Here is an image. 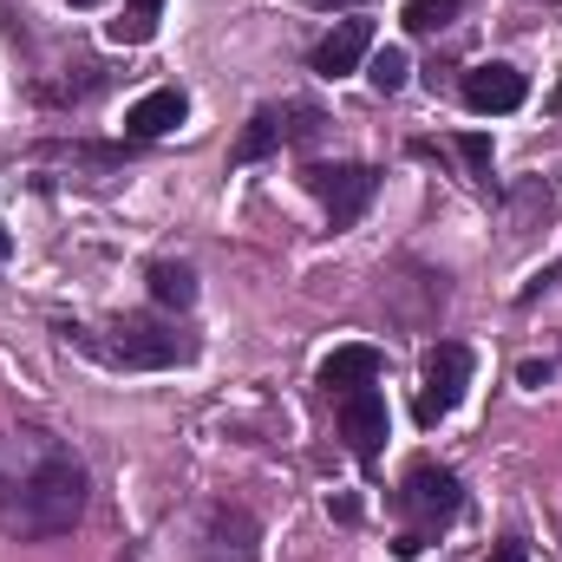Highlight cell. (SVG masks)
Here are the masks:
<instances>
[{
    "mask_svg": "<svg viewBox=\"0 0 562 562\" xmlns=\"http://www.w3.org/2000/svg\"><path fill=\"white\" fill-rule=\"evenodd\" d=\"M72 7H99V0H72Z\"/></svg>",
    "mask_w": 562,
    "mask_h": 562,
    "instance_id": "7402d4cb",
    "label": "cell"
},
{
    "mask_svg": "<svg viewBox=\"0 0 562 562\" xmlns=\"http://www.w3.org/2000/svg\"><path fill=\"white\" fill-rule=\"evenodd\" d=\"M66 340H79V347H92L99 360L132 367V373H164V367L196 360V340H190V334H177L170 321H150V314H125V321H112L105 334L66 327Z\"/></svg>",
    "mask_w": 562,
    "mask_h": 562,
    "instance_id": "7a4b0ae2",
    "label": "cell"
},
{
    "mask_svg": "<svg viewBox=\"0 0 562 562\" xmlns=\"http://www.w3.org/2000/svg\"><path fill=\"white\" fill-rule=\"evenodd\" d=\"M301 183L321 196V210H327L334 229H353L367 216V203L380 196V170L373 164H307Z\"/></svg>",
    "mask_w": 562,
    "mask_h": 562,
    "instance_id": "5b68a950",
    "label": "cell"
},
{
    "mask_svg": "<svg viewBox=\"0 0 562 562\" xmlns=\"http://www.w3.org/2000/svg\"><path fill=\"white\" fill-rule=\"evenodd\" d=\"M307 7H321V13H340V7H360V0H307Z\"/></svg>",
    "mask_w": 562,
    "mask_h": 562,
    "instance_id": "ffe728a7",
    "label": "cell"
},
{
    "mask_svg": "<svg viewBox=\"0 0 562 562\" xmlns=\"http://www.w3.org/2000/svg\"><path fill=\"white\" fill-rule=\"evenodd\" d=\"M464 13V0H406V33H445Z\"/></svg>",
    "mask_w": 562,
    "mask_h": 562,
    "instance_id": "2e32d148",
    "label": "cell"
},
{
    "mask_svg": "<svg viewBox=\"0 0 562 562\" xmlns=\"http://www.w3.org/2000/svg\"><path fill=\"white\" fill-rule=\"evenodd\" d=\"M393 504H400V517H406V530L393 537V557L413 562L425 543H431L458 510H464V491H458V477H451L445 464L419 458V464L406 471V484H400V497H393Z\"/></svg>",
    "mask_w": 562,
    "mask_h": 562,
    "instance_id": "3957f363",
    "label": "cell"
},
{
    "mask_svg": "<svg viewBox=\"0 0 562 562\" xmlns=\"http://www.w3.org/2000/svg\"><path fill=\"white\" fill-rule=\"evenodd\" d=\"M262 557V524L243 504H210L196 530V562H256Z\"/></svg>",
    "mask_w": 562,
    "mask_h": 562,
    "instance_id": "52a82bcc",
    "label": "cell"
},
{
    "mask_svg": "<svg viewBox=\"0 0 562 562\" xmlns=\"http://www.w3.org/2000/svg\"><path fill=\"white\" fill-rule=\"evenodd\" d=\"M334 419H340V438L360 464H380V451H386V393L380 386H360V393L334 400Z\"/></svg>",
    "mask_w": 562,
    "mask_h": 562,
    "instance_id": "ba28073f",
    "label": "cell"
},
{
    "mask_svg": "<svg viewBox=\"0 0 562 562\" xmlns=\"http://www.w3.org/2000/svg\"><path fill=\"white\" fill-rule=\"evenodd\" d=\"M517 380H524V386H550V360H524Z\"/></svg>",
    "mask_w": 562,
    "mask_h": 562,
    "instance_id": "ac0fdd59",
    "label": "cell"
},
{
    "mask_svg": "<svg viewBox=\"0 0 562 562\" xmlns=\"http://www.w3.org/2000/svg\"><path fill=\"white\" fill-rule=\"evenodd\" d=\"M183 112H190V99H183L177 86H157V92H144L138 105L125 112V138H138V144L164 138V132H177V125H183Z\"/></svg>",
    "mask_w": 562,
    "mask_h": 562,
    "instance_id": "7c38bea8",
    "label": "cell"
},
{
    "mask_svg": "<svg viewBox=\"0 0 562 562\" xmlns=\"http://www.w3.org/2000/svg\"><path fill=\"white\" fill-rule=\"evenodd\" d=\"M157 13H164V0H132L125 20H112V40H119V46H144V40L157 33Z\"/></svg>",
    "mask_w": 562,
    "mask_h": 562,
    "instance_id": "9a60e30c",
    "label": "cell"
},
{
    "mask_svg": "<svg viewBox=\"0 0 562 562\" xmlns=\"http://www.w3.org/2000/svg\"><path fill=\"white\" fill-rule=\"evenodd\" d=\"M86 504H92V477L53 431L40 425L0 431V530L13 543H46L79 530Z\"/></svg>",
    "mask_w": 562,
    "mask_h": 562,
    "instance_id": "6da1fadb",
    "label": "cell"
},
{
    "mask_svg": "<svg viewBox=\"0 0 562 562\" xmlns=\"http://www.w3.org/2000/svg\"><path fill=\"white\" fill-rule=\"evenodd\" d=\"M367 79H373V92H380V99H393V92L413 79V59H406L400 46H380V53H373V66H367Z\"/></svg>",
    "mask_w": 562,
    "mask_h": 562,
    "instance_id": "5bb4252c",
    "label": "cell"
},
{
    "mask_svg": "<svg viewBox=\"0 0 562 562\" xmlns=\"http://www.w3.org/2000/svg\"><path fill=\"white\" fill-rule=\"evenodd\" d=\"M380 367H386V360H380V347H334V353L321 360V373H314V380H321V393H327V400H347V393L373 386V380H380Z\"/></svg>",
    "mask_w": 562,
    "mask_h": 562,
    "instance_id": "8fae6325",
    "label": "cell"
},
{
    "mask_svg": "<svg viewBox=\"0 0 562 562\" xmlns=\"http://www.w3.org/2000/svg\"><path fill=\"white\" fill-rule=\"evenodd\" d=\"M464 386H471V347H458V340H438V347L425 353L419 425L451 419V413H458V400H464Z\"/></svg>",
    "mask_w": 562,
    "mask_h": 562,
    "instance_id": "8992f818",
    "label": "cell"
},
{
    "mask_svg": "<svg viewBox=\"0 0 562 562\" xmlns=\"http://www.w3.org/2000/svg\"><path fill=\"white\" fill-rule=\"evenodd\" d=\"M557 112H562V86H557Z\"/></svg>",
    "mask_w": 562,
    "mask_h": 562,
    "instance_id": "603a6c76",
    "label": "cell"
},
{
    "mask_svg": "<svg viewBox=\"0 0 562 562\" xmlns=\"http://www.w3.org/2000/svg\"><path fill=\"white\" fill-rule=\"evenodd\" d=\"M451 150L464 157L471 183H491V138H484V132H464V138H451Z\"/></svg>",
    "mask_w": 562,
    "mask_h": 562,
    "instance_id": "e0dca14e",
    "label": "cell"
},
{
    "mask_svg": "<svg viewBox=\"0 0 562 562\" xmlns=\"http://www.w3.org/2000/svg\"><path fill=\"white\" fill-rule=\"evenodd\" d=\"M7 256H13V236H7V229H0V262H7Z\"/></svg>",
    "mask_w": 562,
    "mask_h": 562,
    "instance_id": "44dd1931",
    "label": "cell"
},
{
    "mask_svg": "<svg viewBox=\"0 0 562 562\" xmlns=\"http://www.w3.org/2000/svg\"><path fill=\"white\" fill-rule=\"evenodd\" d=\"M484 562H530V550H524V543H491Z\"/></svg>",
    "mask_w": 562,
    "mask_h": 562,
    "instance_id": "d6986e66",
    "label": "cell"
},
{
    "mask_svg": "<svg viewBox=\"0 0 562 562\" xmlns=\"http://www.w3.org/2000/svg\"><path fill=\"white\" fill-rule=\"evenodd\" d=\"M367 53H373V20H340V26L314 46V72H321V79H347V72H360Z\"/></svg>",
    "mask_w": 562,
    "mask_h": 562,
    "instance_id": "30bf717a",
    "label": "cell"
},
{
    "mask_svg": "<svg viewBox=\"0 0 562 562\" xmlns=\"http://www.w3.org/2000/svg\"><path fill=\"white\" fill-rule=\"evenodd\" d=\"M557 281H562V262H557Z\"/></svg>",
    "mask_w": 562,
    "mask_h": 562,
    "instance_id": "cb8c5ba5",
    "label": "cell"
},
{
    "mask_svg": "<svg viewBox=\"0 0 562 562\" xmlns=\"http://www.w3.org/2000/svg\"><path fill=\"white\" fill-rule=\"evenodd\" d=\"M327 132V112L321 105H307V99H281V105H262L243 132H236V144H229V157L236 164H262V157H276V150H288V144H307Z\"/></svg>",
    "mask_w": 562,
    "mask_h": 562,
    "instance_id": "277c9868",
    "label": "cell"
},
{
    "mask_svg": "<svg viewBox=\"0 0 562 562\" xmlns=\"http://www.w3.org/2000/svg\"><path fill=\"white\" fill-rule=\"evenodd\" d=\"M464 105L477 112V119H504V112H517L524 99H530V79L510 66V59H484V66H471L464 72Z\"/></svg>",
    "mask_w": 562,
    "mask_h": 562,
    "instance_id": "9c48e42d",
    "label": "cell"
},
{
    "mask_svg": "<svg viewBox=\"0 0 562 562\" xmlns=\"http://www.w3.org/2000/svg\"><path fill=\"white\" fill-rule=\"evenodd\" d=\"M150 301H157V307H177V314H183V307H196V269H190V262H150Z\"/></svg>",
    "mask_w": 562,
    "mask_h": 562,
    "instance_id": "4fadbf2b",
    "label": "cell"
}]
</instances>
